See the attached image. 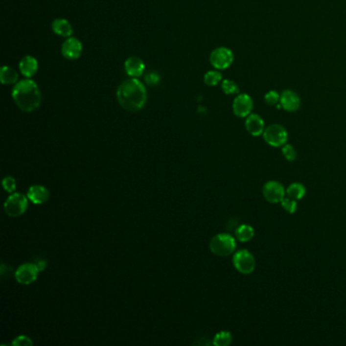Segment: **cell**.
Wrapping results in <instances>:
<instances>
[{"mask_svg": "<svg viewBox=\"0 0 346 346\" xmlns=\"http://www.w3.org/2000/svg\"><path fill=\"white\" fill-rule=\"evenodd\" d=\"M223 81V75L220 71L215 69V70H209L204 74V82L208 87H215L218 84H221Z\"/></svg>", "mask_w": 346, "mask_h": 346, "instance_id": "21", "label": "cell"}, {"mask_svg": "<svg viewBox=\"0 0 346 346\" xmlns=\"http://www.w3.org/2000/svg\"><path fill=\"white\" fill-rule=\"evenodd\" d=\"M282 155L287 161H295L298 158L296 148L289 143H285L282 146Z\"/></svg>", "mask_w": 346, "mask_h": 346, "instance_id": "25", "label": "cell"}, {"mask_svg": "<svg viewBox=\"0 0 346 346\" xmlns=\"http://www.w3.org/2000/svg\"><path fill=\"white\" fill-rule=\"evenodd\" d=\"M262 136L265 142L272 147H282L288 140L287 130L280 124H271L265 127Z\"/></svg>", "mask_w": 346, "mask_h": 346, "instance_id": "4", "label": "cell"}, {"mask_svg": "<svg viewBox=\"0 0 346 346\" xmlns=\"http://www.w3.org/2000/svg\"><path fill=\"white\" fill-rule=\"evenodd\" d=\"M262 194L269 203H280L285 197L286 192L283 185L278 181H268L262 188Z\"/></svg>", "mask_w": 346, "mask_h": 346, "instance_id": "8", "label": "cell"}, {"mask_svg": "<svg viewBox=\"0 0 346 346\" xmlns=\"http://www.w3.org/2000/svg\"><path fill=\"white\" fill-rule=\"evenodd\" d=\"M264 101L268 106H275L277 105L280 101V93L274 90L269 91L264 95Z\"/></svg>", "mask_w": 346, "mask_h": 346, "instance_id": "26", "label": "cell"}, {"mask_svg": "<svg viewBox=\"0 0 346 346\" xmlns=\"http://www.w3.org/2000/svg\"><path fill=\"white\" fill-rule=\"evenodd\" d=\"M221 90L229 95L240 93V87L237 85V82H234L231 79H223V81H221Z\"/></svg>", "mask_w": 346, "mask_h": 346, "instance_id": "22", "label": "cell"}, {"mask_svg": "<svg viewBox=\"0 0 346 346\" xmlns=\"http://www.w3.org/2000/svg\"><path fill=\"white\" fill-rule=\"evenodd\" d=\"M117 100L119 105L129 112L141 110L147 100V92L144 85L137 78L125 80L117 90Z\"/></svg>", "mask_w": 346, "mask_h": 346, "instance_id": "1", "label": "cell"}, {"mask_svg": "<svg viewBox=\"0 0 346 346\" xmlns=\"http://www.w3.org/2000/svg\"><path fill=\"white\" fill-rule=\"evenodd\" d=\"M49 191L47 188L41 185L32 186L27 191L26 197L29 198L34 204H43L49 199Z\"/></svg>", "mask_w": 346, "mask_h": 346, "instance_id": "16", "label": "cell"}, {"mask_svg": "<svg viewBox=\"0 0 346 346\" xmlns=\"http://www.w3.org/2000/svg\"><path fill=\"white\" fill-rule=\"evenodd\" d=\"M245 127L249 134L252 136H260L265 130V122L263 118L255 113H251L248 117H246Z\"/></svg>", "mask_w": 346, "mask_h": 346, "instance_id": "13", "label": "cell"}, {"mask_svg": "<svg viewBox=\"0 0 346 346\" xmlns=\"http://www.w3.org/2000/svg\"><path fill=\"white\" fill-rule=\"evenodd\" d=\"M286 196L289 197V198H292L294 200H300L302 199L304 196H306V193H307V189L306 187H304L301 183H299V182H295V183H292L290 184L286 190Z\"/></svg>", "mask_w": 346, "mask_h": 346, "instance_id": "19", "label": "cell"}, {"mask_svg": "<svg viewBox=\"0 0 346 346\" xmlns=\"http://www.w3.org/2000/svg\"><path fill=\"white\" fill-rule=\"evenodd\" d=\"M232 336L228 331H221L213 338V344L215 346H228L231 343Z\"/></svg>", "mask_w": 346, "mask_h": 346, "instance_id": "23", "label": "cell"}, {"mask_svg": "<svg viewBox=\"0 0 346 346\" xmlns=\"http://www.w3.org/2000/svg\"><path fill=\"white\" fill-rule=\"evenodd\" d=\"M82 44L76 38L69 37L62 44L61 53L63 57L68 60H76L80 57L82 53Z\"/></svg>", "mask_w": 346, "mask_h": 346, "instance_id": "12", "label": "cell"}, {"mask_svg": "<svg viewBox=\"0 0 346 346\" xmlns=\"http://www.w3.org/2000/svg\"><path fill=\"white\" fill-rule=\"evenodd\" d=\"M210 251L219 257L231 255L237 248L236 240L229 233H219L213 237L209 243Z\"/></svg>", "mask_w": 346, "mask_h": 346, "instance_id": "3", "label": "cell"}, {"mask_svg": "<svg viewBox=\"0 0 346 346\" xmlns=\"http://www.w3.org/2000/svg\"><path fill=\"white\" fill-rule=\"evenodd\" d=\"M279 105L286 112L293 113L300 108L301 101L297 92L293 90H284L280 93Z\"/></svg>", "mask_w": 346, "mask_h": 346, "instance_id": "11", "label": "cell"}, {"mask_svg": "<svg viewBox=\"0 0 346 346\" xmlns=\"http://www.w3.org/2000/svg\"><path fill=\"white\" fill-rule=\"evenodd\" d=\"M232 264L240 273L244 275L252 274L256 268V260L251 252L240 250L232 257Z\"/></svg>", "mask_w": 346, "mask_h": 346, "instance_id": "5", "label": "cell"}, {"mask_svg": "<svg viewBox=\"0 0 346 346\" xmlns=\"http://www.w3.org/2000/svg\"><path fill=\"white\" fill-rule=\"evenodd\" d=\"M27 199L22 193H13L4 203V210L8 216L18 217L27 208Z\"/></svg>", "mask_w": 346, "mask_h": 346, "instance_id": "6", "label": "cell"}, {"mask_svg": "<svg viewBox=\"0 0 346 346\" xmlns=\"http://www.w3.org/2000/svg\"><path fill=\"white\" fill-rule=\"evenodd\" d=\"M255 236V231L253 227L250 225H241L237 230H236V238L238 241L242 243H247L250 242Z\"/></svg>", "mask_w": 346, "mask_h": 346, "instance_id": "20", "label": "cell"}, {"mask_svg": "<svg viewBox=\"0 0 346 346\" xmlns=\"http://www.w3.org/2000/svg\"><path fill=\"white\" fill-rule=\"evenodd\" d=\"M52 31L63 38H69L71 37L73 34V29L67 20L65 19H56L52 22L51 24Z\"/></svg>", "mask_w": 346, "mask_h": 346, "instance_id": "17", "label": "cell"}, {"mask_svg": "<svg viewBox=\"0 0 346 346\" xmlns=\"http://www.w3.org/2000/svg\"><path fill=\"white\" fill-rule=\"evenodd\" d=\"M161 80V76L158 72H155V71H151V72H148L146 75H145V81H146V84L150 87H154V86H157L159 82Z\"/></svg>", "mask_w": 346, "mask_h": 346, "instance_id": "27", "label": "cell"}, {"mask_svg": "<svg viewBox=\"0 0 346 346\" xmlns=\"http://www.w3.org/2000/svg\"><path fill=\"white\" fill-rule=\"evenodd\" d=\"M12 99L23 112L30 113L39 108L42 93L36 82L30 78L22 80L12 90Z\"/></svg>", "mask_w": 346, "mask_h": 346, "instance_id": "2", "label": "cell"}, {"mask_svg": "<svg viewBox=\"0 0 346 346\" xmlns=\"http://www.w3.org/2000/svg\"><path fill=\"white\" fill-rule=\"evenodd\" d=\"M124 68H125L126 73L130 77L137 78L143 74L145 70V64L139 57L132 56L127 58L125 63H124Z\"/></svg>", "mask_w": 346, "mask_h": 346, "instance_id": "14", "label": "cell"}, {"mask_svg": "<svg viewBox=\"0 0 346 346\" xmlns=\"http://www.w3.org/2000/svg\"><path fill=\"white\" fill-rule=\"evenodd\" d=\"M39 271L40 269L36 264L26 263V264H23L18 268L16 272V279L21 284H31L36 281Z\"/></svg>", "mask_w": 346, "mask_h": 346, "instance_id": "10", "label": "cell"}, {"mask_svg": "<svg viewBox=\"0 0 346 346\" xmlns=\"http://www.w3.org/2000/svg\"><path fill=\"white\" fill-rule=\"evenodd\" d=\"M19 79V74L17 70L11 68L10 66H2L0 69V80H1L2 85L10 86V85H17Z\"/></svg>", "mask_w": 346, "mask_h": 346, "instance_id": "18", "label": "cell"}, {"mask_svg": "<svg viewBox=\"0 0 346 346\" xmlns=\"http://www.w3.org/2000/svg\"><path fill=\"white\" fill-rule=\"evenodd\" d=\"M2 186L3 188L5 189V191L9 192V193H12V192H15L16 190V180L13 179L12 177H6L3 179V181H2Z\"/></svg>", "mask_w": 346, "mask_h": 346, "instance_id": "28", "label": "cell"}, {"mask_svg": "<svg viewBox=\"0 0 346 346\" xmlns=\"http://www.w3.org/2000/svg\"><path fill=\"white\" fill-rule=\"evenodd\" d=\"M234 59L233 52L227 47H218L214 49L209 57L211 65L217 70H225L229 68Z\"/></svg>", "mask_w": 346, "mask_h": 346, "instance_id": "7", "label": "cell"}, {"mask_svg": "<svg viewBox=\"0 0 346 346\" xmlns=\"http://www.w3.org/2000/svg\"><path fill=\"white\" fill-rule=\"evenodd\" d=\"M281 206H282V208L287 212V213H290V214H293L295 213L297 210H298V201L297 200H294L292 198H289V197H284L282 199V201L280 202Z\"/></svg>", "mask_w": 346, "mask_h": 346, "instance_id": "24", "label": "cell"}, {"mask_svg": "<svg viewBox=\"0 0 346 346\" xmlns=\"http://www.w3.org/2000/svg\"><path fill=\"white\" fill-rule=\"evenodd\" d=\"M19 68H20L21 73L23 76L30 78V77H33L37 73L38 68H39V63L35 57L30 56V55H26V56H24L21 59L20 64H19Z\"/></svg>", "mask_w": 346, "mask_h": 346, "instance_id": "15", "label": "cell"}, {"mask_svg": "<svg viewBox=\"0 0 346 346\" xmlns=\"http://www.w3.org/2000/svg\"><path fill=\"white\" fill-rule=\"evenodd\" d=\"M253 99L248 93H239L232 102V112L239 118H246L252 113Z\"/></svg>", "mask_w": 346, "mask_h": 346, "instance_id": "9", "label": "cell"}, {"mask_svg": "<svg viewBox=\"0 0 346 346\" xmlns=\"http://www.w3.org/2000/svg\"><path fill=\"white\" fill-rule=\"evenodd\" d=\"M12 346H31L33 345V341L24 335L17 337L15 340L11 342Z\"/></svg>", "mask_w": 346, "mask_h": 346, "instance_id": "29", "label": "cell"}]
</instances>
